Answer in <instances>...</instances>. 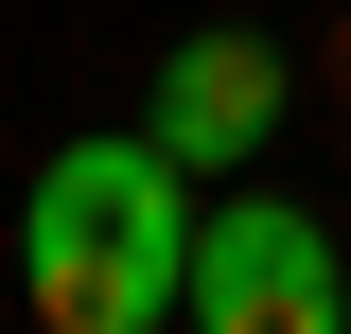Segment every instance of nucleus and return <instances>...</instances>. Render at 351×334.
I'll list each match as a JSON object with an SVG mask.
<instances>
[{
  "label": "nucleus",
  "mask_w": 351,
  "mask_h": 334,
  "mask_svg": "<svg viewBox=\"0 0 351 334\" xmlns=\"http://www.w3.org/2000/svg\"><path fill=\"white\" fill-rule=\"evenodd\" d=\"M18 282H36L53 334H158L193 317V211H176L158 141H71L18 211Z\"/></svg>",
  "instance_id": "f257e3e1"
},
{
  "label": "nucleus",
  "mask_w": 351,
  "mask_h": 334,
  "mask_svg": "<svg viewBox=\"0 0 351 334\" xmlns=\"http://www.w3.org/2000/svg\"><path fill=\"white\" fill-rule=\"evenodd\" d=\"M193 334H351L334 229L281 211V194H228L211 229H193Z\"/></svg>",
  "instance_id": "f03ea898"
},
{
  "label": "nucleus",
  "mask_w": 351,
  "mask_h": 334,
  "mask_svg": "<svg viewBox=\"0 0 351 334\" xmlns=\"http://www.w3.org/2000/svg\"><path fill=\"white\" fill-rule=\"evenodd\" d=\"M158 159H263L281 141V53L246 36V18H211V36H176L158 53Z\"/></svg>",
  "instance_id": "7ed1b4c3"
}]
</instances>
